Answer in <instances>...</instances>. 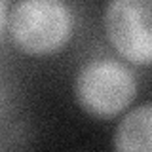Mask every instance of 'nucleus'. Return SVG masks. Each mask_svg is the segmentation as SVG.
<instances>
[{
	"label": "nucleus",
	"instance_id": "f257e3e1",
	"mask_svg": "<svg viewBox=\"0 0 152 152\" xmlns=\"http://www.w3.org/2000/svg\"><path fill=\"white\" fill-rule=\"evenodd\" d=\"M13 46L28 55H50L70 40L74 17L63 0H19L8 17Z\"/></svg>",
	"mask_w": 152,
	"mask_h": 152
},
{
	"label": "nucleus",
	"instance_id": "20e7f679",
	"mask_svg": "<svg viewBox=\"0 0 152 152\" xmlns=\"http://www.w3.org/2000/svg\"><path fill=\"white\" fill-rule=\"evenodd\" d=\"M112 142L122 152H152V103L131 108L116 126Z\"/></svg>",
	"mask_w": 152,
	"mask_h": 152
},
{
	"label": "nucleus",
	"instance_id": "f03ea898",
	"mask_svg": "<svg viewBox=\"0 0 152 152\" xmlns=\"http://www.w3.org/2000/svg\"><path fill=\"white\" fill-rule=\"evenodd\" d=\"M137 95V80L116 59L89 61L74 80V97L84 112L112 118L126 110Z\"/></svg>",
	"mask_w": 152,
	"mask_h": 152
},
{
	"label": "nucleus",
	"instance_id": "39448f33",
	"mask_svg": "<svg viewBox=\"0 0 152 152\" xmlns=\"http://www.w3.org/2000/svg\"><path fill=\"white\" fill-rule=\"evenodd\" d=\"M6 25V0H0V32Z\"/></svg>",
	"mask_w": 152,
	"mask_h": 152
},
{
	"label": "nucleus",
	"instance_id": "7ed1b4c3",
	"mask_svg": "<svg viewBox=\"0 0 152 152\" xmlns=\"http://www.w3.org/2000/svg\"><path fill=\"white\" fill-rule=\"evenodd\" d=\"M104 32L124 59L152 65V0H107Z\"/></svg>",
	"mask_w": 152,
	"mask_h": 152
}]
</instances>
